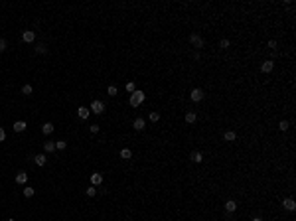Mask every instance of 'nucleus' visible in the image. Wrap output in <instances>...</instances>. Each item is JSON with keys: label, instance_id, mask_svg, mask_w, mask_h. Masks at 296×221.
<instances>
[{"label": "nucleus", "instance_id": "obj_1", "mask_svg": "<svg viewBox=\"0 0 296 221\" xmlns=\"http://www.w3.org/2000/svg\"><path fill=\"white\" fill-rule=\"evenodd\" d=\"M144 97H146V95H144L142 91H134V93L130 95V105H132V107H138V105H142Z\"/></svg>", "mask_w": 296, "mask_h": 221}, {"label": "nucleus", "instance_id": "obj_2", "mask_svg": "<svg viewBox=\"0 0 296 221\" xmlns=\"http://www.w3.org/2000/svg\"><path fill=\"white\" fill-rule=\"evenodd\" d=\"M91 112H95V115H101L103 111H105V103L103 101H93L91 103V109H89Z\"/></svg>", "mask_w": 296, "mask_h": 221}, {"label": "nucleus", "instance_id": "obj_3", "mask_svg": "<svg viewBox=\"0 0 296 221\" xmlns=\"http://www.w3.org/2000/svg\"><path fill=\"white\" fill-rule=\"evenodd\" d=\"M203 95H205V93H203L201 89H194V91L190 93V99H191V101H195V103H199V101L203 99Z\"/></svg>", "mask_w": 296, "mask_h": 221}, {"label": "nucleus", "instance_id": "obj_4", "mask_svg": "<svg viewBox=\"0 0 296 221\" xmlns=\"http://www.w3.org/2000/svg\"><path fill=\"white\" fill-rule=\"evenodd\" d=\"M190 44H191V45H195V48H203V40H201V37H199L198 34L190 36Z\"/></svg>", "mask_w": 296, "mask_h": 221}, {"label": "nucleus", "instance_id": "obj_5", "mask_svg": "<svg viewBox=\"0 0 296 221\" xmlns=\"http://www.w3.org/2000/svg\"><path fill=\"white\" fill-rule=\"evenodd\" d=\"M22 40L26 41V44H32V41L36 40V34H34V32H32V30H26V32H24V34H22Z\"/></svg>", "mask_w": 296, "mask_h": 221}, {"label": "nucleus", "instance_id": "obj_6", "mask_svg": "<svg viewBox=\"0 0 296 221\" xmlns=\"http://www.w3.org/2000/svg\"><path fill=\"white\" fill-rule=\"evenodd\" d=\"M91 184H93V186H101L103 184V174H99V172L91 174Z\"/></svg>", "mask_w": 296, "mask_h": 221}, {"label": "nucleus", "instance_id": "obj_7", "mask_svg": "<svg viewBox=\"0 0 296 221\" xmlns=\"http://www.w3.org/2000/svg\"><path fill=\"white\" fill-rule=\"evenodd\" d=\"M282 205H284V209H288V211H294V209H296V203H294L292 198L284 199V201H282Z\"/></svg>", "mask_w": 296, "mask_h": 221}, {"label": "nucleus", "instance_id": "obj_8", "mask_svg": "<svg viewBox=\"0 0 296 221\" xmlns=\"http://www.w3.org/2000/svg\"><path fill=\"white\" fill-rule=\"evenodd\" d=\"M273 67H274V63H273V59H269V61H265V63L261 65V69H262V73H270L273 71Z\"/></svg>", "mask_w": 296, "mask_h": 221}, {"label": "nucleus", "instance_id": "obj_9", "mask_svg": "<svg viewBox=\"0 0 296 221\" xmlns=\"http://www.w3.org/2000/svg\"><path fill=\"white\" fill-rule=\"evenodd\" d=\"M34 160H36L37 166H45V162H48V156H45V154H36Z\"/></svg>", "mask_w": 296, "mask_h": 221}, {"label": "nucleus", "instance_id": "obj_10", "mask_svg": "<svg viewBox=\"0 0 296 221\" xmlns=\"http://www.w3.org/2000/svg\"><path fill=\"white\" fill-rule=\"evenodd\" d=\"M28 182V174L26 172H18L16 174V184H26Z\"/></svg>", "mask_w": 296, "mask_h": 221}, {"label": "nucleus", "instance_id": "obj_11", "mask_svg": "<svg viewBox=\"0 0 296 221\" xmlns=\"http://www.w3.org/2000/svg\"><path fill=\"white\" fill-rule=\"evenodd\" d=\"M14 130L16 132H24V130H26V123H24V120H16V123H14Z\"/></svg>", "mask_w": 296, "mask_h": 221}, {"label": "nucleus", "instance_id": "obj_12", "mask_svg": "<svg viewBox=\"0 0 296 221\" xmlns=\"http://www.w3.org/2000/svg\"><path fill=\"white\" fill-rule=\"evenodd\" d=\"M89 109H87V107H79V119H83V120H85V119H89Z\"/></svg>", "mask_w": 296, "mask_h": 221}, {"label": "nucleus", "instance_id": "obj_13", "mask_svg": "<svg viewBox=\"0 0 296 221\" xmlns=\"http://www.w3.org/2000/svg\"><path fill=\"white\" fill-rule=\"evenodd\" d=\"M225 209H227V211H229V213H233V211H235V209H237V203H235V201H233V199H229V201H227V203H225Z\"/></svg>", "mask_w": 296, "mask_h": 221}, {"label": "nucleus", "instance_id": "obj_14", "mask_svg": "<svg viewBox=\"0 0 296 221\" xmlns=\"http://www.w3.org/2000/svg\"><path fill=\"white\" fill-rule=\"evenodd\" d=\"M41 132H44V134H52V132H53V124L52 123H45L44 127H41Z\"/></svg>", "mask_w": 296, "mask_h": 221}, {"label": "nucleus", "instance_id": "obj_15", "mask_svg": "<svg viewBox=\"0 0 296 221\" xmlns=\"http://www.w3.org/2000/svg\"><path fill=\"white\" fill-rule=\"evenodd\" d=\"M223 138L227 140V142H233V140L237 138V134H235V132H233V130H227V132H225V134H223Z\"/></svg>", "mask_w": 296, "mask_h": 221}, {"label": "nucleus", "instance_id": "obj_16", "mask_svg": "<svg viewBox=\"0 0 296 221\" xmlns=\"http://www.w3.org/2000/svg\"><path fill=\"white\" fill-rule=\"evenodd\" d=\"M132 127H134L136 130H142V128L146 127V124H144V120H142V119H136L134 123H132Z\"/></svg>", "mask_w": 296, "mask_h": 221}, {"label": "nucleus", "instance_id": "obj_17", "mask_svg": "<svg viewBox=\"0 0 296 221\" xmlns=\"http://www.w3.org/2000/svg\"><path fill=\"white\" fill-rule=\"evenodd\" d=\"M44 150H45V152H53V150H55V142H45L44 144Z\"/></svg>", "mask_w": 296, "mask_h": 221}, {"label": "nucleus", "instance_id": "obj_18", "mask_svg": "<svg viewBox=\"0 0 296 221\" xmlns=\"http://www.w3.org/2000/svg\"><path fill=\"white\" fill-rule=\"evenodd\" d=\"M130 156H132V152H130L128 148H123V150H120V158H124V160H128Z\"/></svg>", "mask_w": 296, "mask_h": 221}, {"label": "nucleus", "instance_id": "obj_19", "mask_svg": "<svg viewBox=\"0 0 296 221\" xmlns=\"http://www.w3.org/2000/svg\"><path fill=\"white\" fill-rule=\"evenodd\" d=\"M191 160H194V162H198V164H199V162L203 160V154H201V152H194V154H191Z\"/></svg>", "mask_w": 296, "mask_h": 221}, {"label": "nucleus", "instance_id": "obj_20", "mask_svg": "<svg viewBox=\"0 0 296 221\" xmlns=\"http://www.w3.org/2000/svg\"><path fill=\"white\" fill-rule=\"evenodd\" d=\"M186 123H187V124L195 123V112H187V115H186Z\"/></svg>", "mask_w": 296, "mask_h": 221}, {"label": "nucleus", "instance_id": "obj_21", "mask_svg": "<svg viewBox=\"0 0 296 221\" xmlns=\"http://www.w3.org/2000/svg\"><path fill=\"white\" fill-rule=\"evenodd\" d=\"M36 52H37V53H45V52H48L45 44H37V45H36Z\"/></svg>", "mask_w": 296, "mask_h": 221}, {"label": "nucleus", "instance_id": "obj_22", "mask_svg": "<svg viewBox=\"0 0 296 221\" xmlns=\"http://www.w3.org/2000/svg\"><path fill=\"white\" fill-rule=\"evenodd\" d=\"M65 146H67V142H65V140H57V142H55V148L57 150H63Z\"/></svg>", "mask_w": 296, "mask_h": 221}, {"label": "nucleus", "instance_id": "obj_23", "mask_svg": "<svg viewBox=\"0 0 296 221\" xmlns=\"http://www.w3.org/2000/svg\"><path fill=\"white\" fill-rule=\"evenodd\" d=\"M288 127L290 124L286 123V120H280V123H278V128H280V130H288Z\"/></svg>", "mask_w": 296, "mask_h": 221}, {"label": "nucleus", "instance_id": "obj_24", "mask_svg": "<svg viewBox=\"0 0 296 221\" xmlns=\"http://www.w3.org/2000/svg\"><path fill=\"white\" fill-rule=\"evenodd\" d=\"M87 195H89V198H93L95 194H97V190H95V186H91V187H87V191H85Z\"/></svg>", "mask_w": 296, "mask_h": 221}, {"label": "nucleus", "instance_id": "obj_25", "mask_svg": "<svg viewBox=\"0 0 296 221\" xmlns=\"http://www.w3.org/2000/svg\"><path fill=\"white\" fill-rule=\"evenodd\" d=\"M127 91H128V93H134V91H136V85H134V83H127Z\"/></svg>", "mask_w": 296, "mask_h": 221}, {"label": "nucleus", "instance_id": "obj_26", "mask_svg": "<svg viewBox=\"0 0 296 221\" xmlns=\"http://www.w3.org/2000/svg\"><path fill=\"white\" fill-rule=\"evenodd\" d=\"M22 93L24 95H32V85H24L22 87Z\"/></svg>", "mask_w": 296, "mask_h": 221}, {"label": "nucleus", "instance_id": "obj_27", "mask_svg": "<svg viewBox=\"0 0 296 221\" xmlns=\"http://www.w3.org/2000/svg\"><path fill=\"white\" fill-rule=\"evenodd\" d=\"M24 195H26V198H32V195H34V190H32V187H24Z\"/></svg>", "mask_w": 296, "mask_h": 221}, {"label": "nucleus", "instance_id": "obj_28", "mask_svg": "<svg viewBox=\"0 0 296 221\" xmlns=\"http://www.w3.org/2000/svg\"><path fill=\"white\" fill-rule=\"evenodd\" d=\"M107 93H109L111 97H115V95H116V87H115V85H111L109 89H107Z\"/></svg>", "mask_w": 296, "mask_h": 221}, {"label": "nucleus", "instance_id": "obj_29", "mask_svg": "<svg viewBox=\"0 0 296 221\" xmlns=\"http://www.w3.org/2000/svg\"><path fill=\"white\" fill-rule=\"evenodd\" d=\"M158 119H160L158 112H150V120H152V123H158Z\"/></svg>", "mask_w": 296, "mask_h": 221}, {"label": "nucleus", "instance_id": "obj_30", "mask_svg": "<svg viewBox=\"0 0 296 221\" xmlns=\"http://www.w3.org/2000/svg\"><path fill=\"white\" fill-rule=\"evenodd\" d=\"M89 130L93 132V134H97V132H99V124H91V127H89Z\"/></svg>", "mask_w": 296, "mask_h": 221}, {"label": "nucleus", "instance_id": "obj_31", "mask_svg": "<svg viewBox=\"0 0 296 221\" xmlns=\"http://www.w3.org/2000/svg\"><path fill=\"white\" fill-rule=\"evenodd\" d=\"M6 49V40H0V52H4Z\"/></svg>", "mask_w": 296, "mask_h": 221}, {"label": "nucleus", "instance_id": "obj_32", "mask_svg": "<svg viewBox=\"0 0 296 221\" xmlns=\"http://www.w3.org/2000/svg\"><path fill=\"white\" fill-rule=\"evenodd\" d=\"M4 138H6V132H4V128H0V142H2Z\"/></svg>", "mask_w": 296, "mask_h": 221}, {"label": "nucleus", "instance_id": "obj_33", "mask_svg": "<svg viewBox=\"0 0 296 221\" xmlns=\"http://www.w3.org/2000/svg\"><path fill=\"white\" fill-rule=\"evenodd\" d=\"M219 45H221V48H229V40H221V44H219Z\"/></svg>", "mask_w": 296, "mask_h": 221}, {"label": "nucleus", "instance_id": "obj_34", "mask_svg": "<svg viewBox=\"0 0 296 221\" xmlns=\"http://www.w3.org/2000/svg\"><path fill=\"white\" fill-rule=\"evenodd\" d=\"M269 48H270V49H274V48H276V41L270 40V41H269Z\"/></svg>", "mask_w": 296, "mask_h": 221}, {"label": "nucleus", "instance_id": "obj_35", "mask_svg": "<svg viewBox=\"0 0 296 221\" xmlns=\"http://www.w3.org/2000/svg\"><path fill=\"white\" fill-rule=\"evenodd\" d=\"M253 221H262V219H261V217H255V219H253Z\"/></svg>", "mask_w": 296, "mask_h": 221}, {"label": "nucleus", "instance_id": "obj_36", "mask_svg": "<svg viewBox=\"0 0 296 221\" xmlns=\"http://www.w3.org/2000/svg\"><path fill=\"white\" fill-rule=\"evenodd\" d=\"M8 221H16V219H8Z\"/></svg>", "mask_w": 296, "mask_h": 221}]
</instances>
